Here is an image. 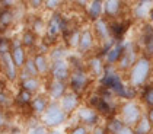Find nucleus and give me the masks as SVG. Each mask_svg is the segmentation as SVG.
Returning a JSON list of instances; mask_svg holds the SVG:
<instances>
[{
  "label": "nucleus",
  "instance_id": "nucleus-31",
  "mask_svg": "<svg viewBox=\"0 0 153 134\" xmlns=\"http://www.w3.org/2000/svg\"><path fill=\"white\" fill-rule=\"evenodd\" d=\"M117 134H134V131H133L130 127H123V128H121Z\"/></svg>",
  "mask_w": 153,
  "mask_h": 134
},
{
  "label": "nucleus",
  "instance_id": "nucleus-8",
  "mask_svg": "<svg viewBox=\"0 0 153 134\" xmlns=\"http://www.w3.org/2000/svg\"><path fill=\"white\" fill-rule=\"evenodd\" d=\"M48 99L44 95H38V96L32 98V102H31V108L34 112L36 114H44L48 108Z\"/></svg>",
  "mask_w": 153,
  "mask_h": 134
},
{
  "label": "nucleus",
  "instance_id": "nucleus-18",
  "mask_svg": "<svg viewBox=\"0 0 153 134\" xmlns=\"http://www.w3.org/2000/svg\"><path fill=\"white\" fill-rule=\"evenodd\" d=\"M60 29H61V24H60L59 18L54 16V18L50 21V24H48V26H47L48 37H56V35L60 32Z\"/></svg>",
  "mask_w": 153,
  "mask_h": 134
},
{
  "label": "nucleus",
  "instance_id": "nucleus-23",
  "mask_svg": "<svg viewBox=\"0 0 153 134\" xmlns=\"http://www.w3.org/2000/svg\"><path fill=\"white\" fill-rule=\"evenodd\" d=\"M105 4V10L108 15H115V13L120 10V1H117V0H111V1H105L104 3Z\"/></svg>",
  "mask_w": 153,
  "mask_h": 134
},
{
  "label": "nucleus",
  "instance_id": "nucleus-21",
  "mask_svg": "<svg viewBox=\"0 0 153 134\" xmlns=\"http://www.w3.org/2000/svg\"><path fill=\"white\" fill-rule=\"evenodd\" d=\"M102 1H92L91 3V6L88 7V10H89V16L92 18V19H96L98 21V16L101 15L102 12Z\"/></svg>",
  "mask_w": 153,
  "mask_h": 134
},
{
  "label": "nucleus",
  "instance_id": "nucleus-34",
  "mask_svg": "<svg viewBox=\"0 0 153 134\" xmlns=\"http://www.w3.org/2000/svg\"><path fill=\"white\" fill-rule=\"evenodd\" d=\"M29 4H31L34 9H36V7H39V6L42 4V1H29Z\"/></svg>",
  "mask_w": 153,
  "mask_h": 134
},
{
  "label": "nucleus",
  "instance_id": "nucleus-7",
  "mask_svg": "<svg viewBox=\"0 0 153 134\" xmlns=\"http://www.w3.org/2000/svg\"><path fill=\"white\" fill-rule=\"evenodd\" d=\"M10 56L13 58V63L18 69H24L25 63L28 61V57H26V51L25 48L21 45V47H16V48L10 50Z\"/></svg>",
  "mask_w": 153,
  "mask_h": 134
},
{
  "label": "nucleus",
  "instance_id": "nucleus-35",
  "mask_svg": "<svg viewBox=\"0 0 153 134\" xmlns=\"http://www.w3.org/2000/svg\"><path fill=\"white\" fill-rule=\"evenodd\" d=\"M94 134H105V133H104V130H102L101 127H98V128H95Z\"/></svg>",
  "mask_w": 153,
  "mask_h": 134
},
{
  "label": "nucleus",
  "instance_id": "nucleus-6",
  "mask_svg": "<svg viewBox=\"0 0 153 134\" xmlns=\"http://www.w3.org/2000/svg\"><path fill=\"white\" fill-rule=\"evenodd\" d=\"M79 105V99L74 93H67L60 99V107L66 114H70L74 111V108H77Z\"/></svg>",
  "mask_w": 153,
  "mask_h": 134
},
{
  "label": "nucleus",
  "instance_id": "nucleus-32",
  "mask_svg": "<svg viewBox=\"0 0 153 134\" xmlns=\"http://www.w3.org/2000/svg\"><path fill=\"white\" fill-rule=\"evenodd\" d=\"M44 4L47 6L48 9H56V7H57V4H60V1H45Z\"/></svg>",
  "mask_w": 153,
  "mask_h": 134
},
{
  "label": "nucleus",
  "instance_id": "nucleus-26",
  "mask_svg": "<svg viewBox=\"0 0 153 134\" xmlns=\"http://www.w3.org/2000/svg\"><path fill=\"white\" fill-rule=\"evenodd\" d=\"M123 128V121H118V120H114V121L109 124V130L112 131V133L117 134L120 130Z\"/></svg>",
  "mask_w": 153,
  "mask_h": 134
},
{
  "label": "nucleus",
  "instance_id": "nucleus-15",
  "mask_svg": "<svg viewBox=\"0 0 153 134\" xmlns=\"http://www.w3.org/2000/svg\"><path fill=\"white\" fill-rule=\"evenodd\" d=\"M150 9H152V1H143L139 6L134 7V15H136V18L143 19V18H146L149 15Z\"/></svg>",
  "mask_w": 153,
  "mask_h": 134
},
{
  "label": "nucleus",
  "instance_id": "nucleus-19",
  "mask_svg": "<svg viewBox=\"0 0 153 134\" xmlns=\"http://www.w3.org/2000/svg\"><path fill=\"white\" fill-rule=\"evenodd\" d=\"M123 56V45H114L112 48L108 51V56H106V58H108V63H115L118 61V58Z\"/></svg>",
  "mask_w": 153,
  "mask_h": 134
},
{
  "label": "nucleus",
  "instance_id": "nucleus-2",
  "mask_svg": "<svg viewBox=\"0 0 153 134\" xmlns=\"http://www.w3.org/2000/svg\"><path fill=\"white\" fill-rule=\"evenodd\" d=\"M66 121V112L61 110L60 104H50L47 111L42 114V122L48 127H57Z\"/></svg>",
  "mask_w": 153,
  "mask_h": 134
},
{
  "label": "nucleus",
  "instance_id": "nucleus-1",
  "mask_svg": "<svg viewBox=\"0 0 153 134\" xmlns=\"http://www.w3.org/2000/svg\"><path fill=\"white\" fill-rule=\"evenodd\" d=\"M150 73V61L147 58H140L134 63L130 72V82L133 86H140L146 82Z\"/></svg>",
  "mask_w": 153,
  "mask_h": 134
},
{
  "label": "nucleus",
  "instance_id": "nucleus-17",
  "mask_svg": "<svg viewBox=\"0 0 153 134\" xmlns=\"http://www.w3.org/2000/svg\"><path fill=\"white\" fill-rule=\"evenodd\" d=\"M95 29H96V34L101 38L106 39V38L109 37V28H108V25H106L105 21L98 19V21L95 22Z\"/></svg>",
  "mask_w": 153,
  "mask_h": 134
},
{
  "label": "nucleus",
  "instance_id": "nucleus-24",
  "mask_svg": "<svg viewBox=\"0 0 153 134\" xmlns=\"http://www.w3.org/2000/svg\"><path fill=\"white\" fill-rule=\"evenodd\" d=\"M91 69H92V72H94L96 76H101L102 72H104V69H102V63L99 58H94V60H91Z\"/></svg>",
  "mask_w": 153,
  "mask_h": 134
},
{
  "label": "nucleus",
  "instance_id": "nucleus-30",
  "mask_svg": "<svg viewBox=\"0 0 153 134\" xmlns=\"http://www.w3.org/2000/svg\"><path fill=\"white\" fill-rule=\"evenodd\" d=\"M146 102L150 104V105H153V87L146 93Z\"/></svg>",
  "mask_w": 153,
  "mask_h": 134
},
{
  "label": "nucleus",
  "instance_id": "nucleus-9",
  "mask_svg": "<svg viewBox=\"0 0 153 134\" xmlns=\"http://www.w3.org/2000/svg\"><path fill=\"white\" fill-rule=\"evenodd\" d=\"M77 117L83 122H86V124H95V121L98 120V114L95 112V110H92V108H85V107L79 108Z\"/></svg>",
  "mask_w": 153,
  "mask_h": 134
},
{
  "label": "nucleus",
  "instance_id": "nucleus-27",
  "mask_svg": "<svg viewBox=\"0 0 153 134\" xmlns=\"http://www.w3.org/2000/svg\"><path fill=\"white\" fill-rule=\"evenodd\" d=\"M63 57H64V51H61V50H54L51 53V60H54V61L63 60Z\"/></svg>",
  "mask_w": 153,
  "mask_h": 134
},
{
  "label": "nucleus",
  "instance_id": "nucleus-20",
  "mask_svg": "<svg viewBox=\"0 0 153 134\" xmlns=\"http://www.w3.org/2000/svg\"><path fill=\"white\" fill-rule=\"evenodd\" d=\"M15 102L19 104V105H28V104L32 102V95H31L29 92L24 90V89H21L19 93H18L16 98H15Z\"/></svg>",
  "mask_w": 153,
  "mask_h": 134
},
{
  "label": "nucleus",
  "instance_id": "nucleus-11",
  "mask_svg": "<svg viewBox=\"0 0 153 134\" xmlns=\"http://www.w3.org/2000/svg\"><path fill=\"white\" fill-rule=\"evenodd\" d=\"M64 90H66L64 83H63V82H60V80H56V79L51 82L50 89H48L50 96L53 98V99H61V98L64 96Z\"/></svg>",
  "mask_w": 153,
  "mask_h": 134
},
{
  "label": "nucleus",
  "instance_id": "nucleus-25",
  "mask_svg": "<svg viewBox=\"0 0 153 134\" xmlns=\"http://www.w3.org/2000/svg\"><path fill=\"white\" fill-rule=\"evenodd\" d=\"M28 134H48L44 125H34L28 130Z\"/></svg>",
  "mask_w": 153,
  "mask_h": 134
},
{
  "label": "nucleus",
  "instance_id": "nucleus-5",
  "mask_svg": "<svg viewBox=\"0 0 153 134\" xmlns=\"http://www.w3.org/2000/svg\"><path fill=\"white\" fill-rule=\"evenodd\" d=\"M51 72H53V76L56 80H63L69 76V64L67 61L64 60H60V61H56L53 66H51Z\"/></svg>",
  "mask_w": 153,
  "mask_h": 134
},
{
  "label": "nucleus",
  "instance_id": "nucleus-28",
  "mask_svg": "<svg viewBox=\"0 0 153 134\" xmlns=\"http://www.w3.org/2000/svg\"><path fill=\"white\" fill-rule=\"evenodd\" d=\"M79 42H80V35H79V32H74V34H73V37H71L70 44L73 45V47H77V45H79Z\"/></svg>",
  "mask_w": 153,
  "mask_h": 134
},
{
  "label": "nucleus",
  "instance_id": "nucleus-3",
  "mask_svg": "<svg viewBox=\"0 0 153 134\" xmlns=\"http://www.w3.org/2000/svg\"><path fill=\"white\" fill-rule=\"evenodd\" d=\"M0 69H1V73L4 76V79L7 82H16L19 79V69L15 66L13 58L10 56V53H4V54H0Z\"/></svg>",
  "mask_w": 153,
  "mask_h": 134
},
{
  "label": "nucleus",
  "instance_id": "nucleus-37",
  "mask_svg": "<svg viewBox=\"0 0 153 134\" xmlns=\"http://www.w3.org/2000/svg\"><path fill=\"white\" fill-rule=\"evenodd\" d=\"M150 121L153 122V111H152V114H150Z\"/></svg>",
  "mask_w": 153,
  "mask_h": 134
},
{
  "label": "nucleus",
  "instance_id": "nucleus-10",
  "mask_svg": "<svg viewBox=\"0 0 153 134\" xmlns=\"http://www.w3.org/2000/svg\"><path fill=\"white\" fill-rule=\"evenodd\" d=\"M86 83H88V76L85 73H82V72L73 73V76H71V86H73L74 90H77V92L83 90L86 87Z\"/></svg>",
  "mask_w": 153,
  "mask_h": 134
},
{
  "label": "nucleus",
  "instance_id": "nucleus-38",
  "mask_svg": "<svg viewBox=\"0 0 153 134\" xmlns=\"http://www.w3.org/2000/svg\"><path fill=\"white\" fill-rule=\"evenodd\" d=\"M152 22H153V12H152Z\"/></svg>",
  "mask_w": 153,
  "mask_h": 134
},
{
  "label": "nucleus",
  "instance_id": "nucleus-36",
  "mask_svg": "<svg viewBox=\"0 0 153 134\" xmlns=\"http://www.w3.org/2000/svg\"><path fill=\"white\" fill-rule=\"evenodd\" d=\"M50 134H64V133H63V131H60V130H53Z\"/></svg>",
  "mask_w": 153,
  "mask_h": 134
},
{
  "label": "nucleus",
  "instance_id": "nucleus-16",
  "mask_svg": "<svg viewBox=\"0 0 153 134\" xmlns=\"http://www.w3.org/2000/svg\"><path fill=\"white\" fill-rule=\"evenodd\" d=\"M21 42H22V47H28V48H31V47H34L35 45V32L34 31H31V29H26L24 31V34H22V37H21Z\"/></svg>",
  "mask_w": 153,
  "mask_h": 134
},
{
  "label": "nucleus",
  "instance_id": "nucleus-22",
  "mask_svg": "<svg viewBox=\"0 0 153 134\" xmlns=\"http://www.w3.org/2000/svg\"><path fill=\"white\" fill-rule=\"evenodd\" d=\"M150 131V121L147 118H141L137 122V128H136V134H147Z\"/></svg>",
  "mask_w": 153,
  "mask_h": 134
},
{
  "label": "nucleus",
  "instance_id": "nucleus-4",
  "mask_svg": "<svg viewBox=\"0 0 153 134\" xmlns=\"http://www.w3.org/2000/svg\"><path fill=\"white\" fill-rule=\"evenodd\" d=\"M121 120L124 124H127V127L131 124H137L141 120V112L139 105L136 102H127L121 110Z\"/></svg>",
  "mask_w": 153,
  "mask_h": 134
},
{
  "label": "nucleus",
  "instance_id": "nucleus-33",
  "mask_svg": "<svg viewBox=\"0 0 153 134\" xmlns=\"http://www.w3.org/2000/svg\"><path fill=\"white\" fill-rule=\"evenodd\" d=\"M6 125V117L3 114V111H0V128H3Z\"/></svg>",
  "mask_w": 153,
  "mask_h": 134
},
{
  "label": "nucleus",
  "instance_id": "nucleus-29",
  "mask_svg": "<svg viewBox=\"0 0 153 134\" xmlns=\"http://www.w3.org/2000/svg\"><path fill=\"white\" fill-rule=\"evenodd\" d=\"M71 134H88V130H86L85 127H82V125H79V127H76V128L71 131Z\"/></svg>",
  "mask_w": 153,
  "mask_h": 134
},
{
  "label": "nucleus",
  "instance_id": "nucleus-14",
  "mask_svg": "<svg viewBox=\"0 0 153 134\" xmlns=\"http://www.w3.org/2000/svg\"><path fill=\"white\" fill-rule=\"evenodd\" d=\"M94 45V37H92V32L91 31H85L82 35H80V42H79V48L80 51H88Z\"/></svg>",
  "mask_w": 153,
  "mask_h": 134
},
{
  "label": "nucleus",
  "instance_id": "nucleus-13",
  "mask_svg": "<svg viewBox=\"0 0 153 134\" xmlns=\"http://www.w3.org/2000/svg\"><path fill=\"white\" fill-rule=\"evenodd\" d=\"M21 86H22L24 90L29 92V93L32 95V93L38 92L41 83H39V79H38V77H29V79H26L24 82H21Z\"/></svg>",
  "mask_w": 153,
  "mask_h": 134
},
{
  "label": "nucleus",
  "instance_id": "nucleus-12",
  "mask_svg": "<svg viewBox=\"0 0 153 134\" xmlns=\"http://www.w3.org/2000/svg\"><path fill=\"white\" fill-rule=\"evenodd\" d=\"M34 63H35V67L38 70V74H44L50 70V64H48L47 57L44 54H36L34 57Z\"/></svg>",
  "mask_w": 153,
  "mask_h": 134
}]
</instances>
